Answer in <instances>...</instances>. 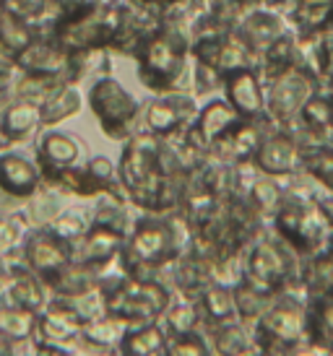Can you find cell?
<instances>
[{
  "label": "cell",
  "mask_w": 333,
  "mask_h": 356,
  "mask_svg": "<svg viewBox=\"0 0 333 356\" xmlns=\"http://www.w3.org/2000/svg\"><path fill=\"white\" fill-rule=\"evenodd\" d=\"M34 40H37V31H34L29 21L6 8H0V52L6 58L13 60L19 52L26 50Z\"/></svg>",
  "instance_id": "obj_27"
},
{
  "label": "cell",
  "mask_w": 333,
  "mask_h": 356,
  "mask_svg": "<svg viewBox=\"0 0 333 356\" xmlns=\"http://www.w3.org/2000/svg\"><path fill=\"white\" fill-rule=\"evenodd\" d=\"M109 356H118V351H115V354H109Z\"/></svg>",
  "instance_id": "obj_44"
},
{
  "label": "cell",
  "mask_w": 333,
  "mask_h": 356,
  "mask_svg": "<svg viewBox=\"0 0 333 356\" xmlns=\"http://www.w3.org/2000/svg\"><path fill=\"white\" fill-rule=\"evenodd\" d=\"M52 299H58V297H52ZM58 302L68 307L81 323H88V320H97V317L107 315V312H104V297H102V289L99 286L86 291V294H81V297L58 299Z\"/></svg>",
  "instance_id": "obj_36"
},
{
  "label": "cell",
  "mask_w": 333,
  "mask_h": 356,
  "mask_svg": "<svg viewBox=\"0 0 333 356\" xmlns=\"http://www.w3.org/2000/svg\"><path fill=\"white\" fill-rule=\"evenodd\" d=\"M265 136L261 133V128L255 125V120H237L235 125L229 128L224 138L216 143L211 154L216 159H222L226 164H240V161H253L255 151L261 149V140Z\"/></svg>",
  "instance_id": "obj_19"
},
{
  "label": "cell",
  "mask_w": 333,
  "mask_h": 356,
  "mask_svg": "<svg viewBox=\"0 0 333 356\" xmlns=\"http://www.w3.org/2000/svg\"><path fill=\"white\" fill-rule=\"evenodd\" d=\"M24 206H26V203L10 198L8 193L0 190V213H19V211H24Z\"/></svg>",
  "instance_id": "obj_39"
},
{
  "label": "cell",
  "mask_w": 333,
  "mask_h": 356,
  "mask_svg": "<svg viewBox=\"0 0 333 356\" xmlns=\"http://www.w3.org/2000/svg\"><path fill=\"white\" fill-rule=\"evenodd\" d=\"M84 156H86V146L81 143L76 133H68V130L49 128L37 138V146H34V161L42 172V182H47L65 169L84 164L86 161Z\"/></svg>",
  "instance_id": "obj_11"
},
{
  "label": "cell",
  "mask_w": 333,
  "mask_h": 356,
  "mask_svg": "<svg viewBox=\"0 0 333 356\" xmlns=\"http://www.w3.org/2000/svg\"><path fill=\"white\" fill-rule=\"evenodd\" d=\"M63 198H65V195H60L58 190L42 185L40 193H37L34 198L26 200V206H24L21 213H24L29 227H49V224L55 221V216L65 208L63 206Z\"/></svg>",
  "instance_id": "obj_31"
},
{
  "label": "cell",
  "mask_w": 333,
  "mask_h": 356,
  "mask_svg": "<svg viewBox=\"0 0 333 356\" xmlns=\"http://www.w3.org/2000/svg\"><path fill=\"white\" fill-rule=\"evenodd\" d=\"M159 146L162 140L146 130H138L123 143L118 161V177L125 190L127 203L138 213H172L180 208L185 179L166 177L159 167Z\"/></svg>",
  "instance_id": "obj_1"
},
{
  "label": "cell",
  "mask_w": 333,
  "mask_h": 356,
  "mask_svg": "<svg viewBox=\"0 0 333 356\" xmlns=\"http://www.w3.org/2000/svg\"><path fill=\"white\" fill-rule=\"evenodd\" d=\"M166 330L162 323L127 325L118 343V356H164Z\"/></svg>",
  "instance_id": "obj_24"
},
{
  "label": "cell",
  "mask_w": 333,
  "mask_h": 356,
  "mask_svg": "<svg viewBox=\"0 0 333 356\" xmlns=\"http://www.w3.org/2000/svg\"><path fill=\"white\" fill-rule=\"evenodd\" d=\"M253 161L255 167L268 177H284V175H292L294 167H297L300 149L289 136L274 133V136H265L261 140V149L255 151Z\"/></svg>",
  "instance_id": "obj_20"
},
{
  "label": "cell",
  "mask_w": 333,
  "mask_h": 356,
  "mask_svg": "<svg viewBox=\"0 0 333 356\" xmlns=\"http://www.w3.org/2000/svg\"><path fill=\"white\" fill-rule=\"evenodd\" d=\"M284 356H333L323 343H318V341H302V343H297L292 346L289 351H284Z\"/></svg>",
  "instance_id": "obj_38"
},
{
  "label": "cell",
  "mask_w": 333,
  "mask_h": 356,
  "mask_svg": "<svg viewBox=\"0 0 333 356\" xmlns=\"http://www.w3.org/2000/svg\"><path fill=\"white\" fill-rule=\"evenodd\" d=\"M232 294H235L237 320H240V323H245V325H250V327L263 317V312L271 307V302H274L271 294L258 291V289H253L250 284H245V281H242V284H237V286L232 289Z\"/></svg>",
  "instance_id": "obj_32"
},
{
  "label": "cell",
  "mask_w": 333,
  "mask_h": 356,
  "mask_svg": "<svg viewBox=\"0 0 333 356\" xmlns=\"http://www.w3.org/2000/svg\"><path fill=\"white\" fill-rule=\"evenodd\" d=\"M104 312L125 325L159 323L172 289L162 278H133L120 273L118 263L109 268L99 281Z\"/></svg>",
  "instance_id": "obj_4"
},
{
  "label": "cell",
  "mask_w": 333,
  "mask_h": 356,
  "mask_svg": "<svg viewBox=\"0 0 333 356\" xmlns=\"http://www.w3.org/2000/svg\"><path fill=\"white\" fill-rule=\"evenodd\" d=\"M42 128L40 104L29 99H10L0 109V136L6 146H19L37 136Z\"/></svg>",
  "instance_id": "obj_18"
},
{
  "label": "cell",
  "mask_w": 333,
  "mask_h": 356,
  "mask_svg": "<svg viewBox=\"0 0 333 356\" xmlns=\"http://www.w3.org/2000/svg\"><path fill=\"white\" fill-rule=\"evenodd\" d=\"M86 104L97 120L99 130L109 140L125 143L133 133L141 130L144 104L112 76H97L86 89Z\"/></svg>",
  "instance_id": "obj_6"
},
{
  "label": "cell",
  "mask_w": 333,
  "mask_h": 356,
  "mask_svg": "<svg viewBox=\"0 0 333 356\" xmlns=\"http://www.w3.org/2000/svg\"><path fill=\"white\" fill-rule=\"evenodd\" d=\"M193 227L180 211L157 216L138 213L118 255L120 273L133 278H159L177 257L190 250Z\"/></svg>",
  "instance_id": "obj_2"
},
{
  "label": "cell",
  "mask_w": 333,
  "mask_h": 356,
  "mask_svg": "<svg viewBox=\"0 0 333 356\" xmlns=\"http://www.w3.org/2000/svg\"><path fill=\"white\" fill-rule=\"evenodd\" d=\"M138 81L154 97L190 91L193 76V55H190V37L185 31L162 26L151 34L136 55Z\"/></svg>",
  "instance_id": "obj_3"
},
{
  "label": "cell",
  "mask_w": 333,
  "mask_h": 356,
  "mask_svg": "<svg viewBox=\"0 0 333 356\" xmlns=\"http://www.w3.org/2000/svg\"><path fill=\"white\" fill-rule=\"evenodd\" d=\"M102 276H104V273L97 270V268L70 260L68 266L63 268V270H58L55 276H49L45 284H47L52 297L68 299V297H81V294H86L91 289H97Z\"/></svg>",
  "instance_id": "obj_21"
},
{
  "label": "cell",
  "mask_w": 333,
  "mask_h": 356,
  "mask_svg": "<svg viewBox=\"0 0 333 356\" xmlns=\"http://www.w3.org/2000/svg\"><path fill=\"white\" fill-rule=\"evenodd\" d=\"M118 16L120 6L118 8H84V6H73V3H63L49 37L68 55L104 52L115 34Z\"/></svg>",
  "instance_id": "obj_5"
},
{
  "label": "cell",
  "mask_w": 333,
  "mask_h": 356,
  "mask_svg": "<svg viewBox=\"0 0 333 356\" xmlns=\"http://www.w3.org/2000/svg\"><path fill=\"white\" fill-rule=\"evenodd\" d=\"M198 309H201V333H206L208 327L224 325L237 320L235 312V294L229 286L222 284H208L201 294H198Z\"/></svg>",
  "instance_id": "obj_23"
},
{
  "label": "cell",
  "mask_w": 333,
  "mask_h": 356,
  "mask_svg": "<svg viewBox=\"0 0 333 356\" xmlns=\"http://www.w3.org/2000/svg\"><path fill=\"white\" fill-rule=\"evenodd\" d=\"M91 221H94V208L86 206V203H79V206H65L60 211L55 221L49 224V229L63 237L65 242L76 245L88 229H91Z\"/></svg>",
  "instance_id": "obj_30"
},
{
  "label": "cell",
  "mask_w": 333,
  "mask_h": 356,
  "mask_svg": "<svg viewBox=\"0 0 333 356\" xmlns=\"http://www.w3.org/2000/svg\"><path fill=\"white\" fill-rule=\"evenodd\" d=\"M255 346L284 356L292 346L307 341V305L286 289L276 294L263 317L253 325Z\"/></svg>",
  "instance_id": "obj_7"
},
{
  "label": "cell",
  "mask_w": 333,
  "mask_h": 356,
  "mask_svg": "<svg viewBox=\"0 0 333 356\" xmlns=\"http://www.w3.org/2000/svg\"><path fill=\"white\" fill-rule=\"evenodd\" d=\"M45 6H47V0H3V8L26 19L29 24L45 10Z\"/></svg>",
  "instance_id": "obj_37"
},
{
  "label": "cell",
  "mask_w": 333,
  "mask_h": 356,
  "mask_svg": "<svg viewBox=\"0 0 333 356\" xmlns=\"http://www.w3.org/2000/svg\"><path fill=\"white\" fill-rule=\"evenodd\" d=\"M245 284L263 294H281L292 281V260L286 255L284 242L279 239H255L245 250Z\"/></svg>",
  "instance_id": "obj_8"
},
{
  "label": "cell",
  "mask_w": 333,
  "mask_h": 356,
  "mask_svg": "<svg viewBox=\"0 0 333 356\" xmlns=\"http://www.w3.org/2000/svg\"><path fill=\"white\" fill-rule=\"evenodd\" d=\"M81 323L79 317L70 312L65 305H60L58 299H49V305L37 312V341L47 343H63V346H76L81 338Z\"/></svg>",
  "instance_id": "obj_17"
},
{
  "label": "cell",
  "mask_w": 333,
  "mask_h": 356,
  "mask_svg": "<svg viewBox=\"0 0 333 356\" xmlns=\"http://www.w3.org/2000/svg\"><path fill=\"white\" fill-rule=\"evenodd\" d=\"M0 190L26 203L42 190V172L37 161L21 151H0Z\"/></svg>",
  "instance_id": "obj_13"
},
{
  "label": "cell",
  "mask_w": 333,
  "mask_h": 356,
  "mask_svg": "<svg viewBox=\"0 0 333 356\" xmlns=\"http://www.w3.org/2000/svg\"><path fill=\"white\" fill-rule=\"evenodd\" d=\"M203 336L208 338L214 356H250L253 351H258L253 327L240 323V320L208 327Z\"/></svg>",
  "instance_id": "obj_22"
},
{
  "label": "cell",
  "mask_w": 333,
  "mask_h": 356,
  "mask_svg": "<svg viewBox=\"0 0 333 356\" xmlns=\"http://www.w3.org/2000/svg\"><path fill=\"white\" fill-rule=\"evenodd\" d=\"M198 97L193 91H175V94H159L144 104L141 112V130L151 133L154 138L166 140L172 136L185 133L198 115Z\"/></svg>",
  "instance_id": "obj_9"
},
{
  "label": "cell",
  "mask_w": 333,
  "mask_h": 356,
  "mask_svg": "<svg viewBox=\"0 0 333 356\" xmlns=\"http://www.w3.org/2000/svg\"><path fill=\"white\" fill-rule=\"evenodd\" d=\"M164 356H214L208 338L196 330V333H180V336H166Z\"/></svg>",
  "instance_id": "obj_35"
},
{
  "label": "cell",
  "mask_w": 333,
  "mask_h": 356,
  "mask_svg": "<svg viewBox=\"0 0 333 356\" xmlns=\"http://www.w3.org/2000/svg\"><path fill=\"white\" fill-rule=\"evenodd\" d=\"M162 327L166 330V336H180V333H196L201 330V309L193 297H187L183 291L169 294L164 312H162Z\"/></svg>",
  "instance_id": "obj_26"
},
{
  "label": "cell",
  "mask_w": 333,
  "mask_h": 356,
  "mask_svg": "<svg viewBox=\"0 0 333 356\" xmlns=\"http://www.w3.org/2000/svg\"><path fill=\"white\" fill-rule=\"evenodd\" d=\"M6 149V143H3V136H0V151Z\"/></svg>",
  "instance_id": "obj_42"
},
{
  "label": "cell",
  "mask_w": 333,
  "mask_h": 356,
  "mask_svg": "<svg viewBox=\"0 0 333 356\" xmlns=\"http://www.w3.org/2000/svg\"><path fill=\"white\" fill-rule=\"evenodd\" d=\"M3 263L8 266V305L24 307V309H31V312H42L49 305V299H52L47 284L34 270L24 266L21 252L16 257L3 260Z\"/></svg>",
  "instance_id": "obj_15"
},
{
  "label": "cell",
  "mask_w": 333,
  "mask_h": 356,
  "mask_svg": "<svg viewBox=\"0 0 333 356\" xmlns=\"http://www.w3.org/2000/svg\"><path fill=\"white\" fill-rule=\"evenodd\" d=\"M26 229H29V224H26L21 211L19 213H0V260L19 255Z\"/></svg>",
  "instance_id": "obj_33"
},
{
  "label": "cell",
  "mask_w": 333,
  "mask_h": 356,
  "mask_svg": "<svg viewBox=\"0 0 333 356\" xmlns=\"http://www.w3.org/2000/svg\"><path fill=\"white\" fill-rule=\"evenodd\" d=\"M250 356H279V354H274V351H263V348H258V351H253Z\"/></svg>",
  "instance_id": "obj_41"
},
{
  "label": "cell",
  "mask_w": 333,
  "mask_h": 356,
  "mask_svg": "<svg viewBox=\"0 0 333 356\" xmlns=\"http://www.w3.org/2000/svg\"><path fill=\"white\" fill-rule=\"evenodd\" d=\"M320 208H323L325 218H328V221H331V224H333V200H331V203H323V206H320Z\"/></svg>",
  "instance_id": "obj_40"
},
{
  "label": "cell",
  "mask_w": 333,
  "mask_h": 356,
  "mask_svg": "<svg viewBox=\"0 0 333 356\" xmlns=\"http://www.w3.org/2000/svg\"><path fill=\"white\" fill-rule=\"evenodd\" d=\"M245 200L258 211V216H265V213H276V208L281 206V200H284V193L276 185L274 177L261 175V177L253 182V188H250Z\"/></svg>",
  "instance_id": "obj_34"
},
{
  "label": "cell",
  "mask_w": 333,
  "mask_h": 356,
  "mask_svg": "<svg viewBox=\"0 0 333 356\" xmlns=\"http://www.w3.org/2000/svg\"><path fill=\"white\" fill-rule=\"evenodd\" d=\"M21 260L42 281H47L73 260V245L58 237L49 227H29L21 245Z\"/></svg>",
  "instance_id": "obj_10"
},
{
  "label": "cell",
  "mask_w": 333,
  "mask_h": 356,
  "mask_svg": "<svg viewBox=\"0 0 333 356\" xmlns=\"http://www.w3.org/2000/svg\"><path fill=\"white\" fill-rule=\"evenodd\" d=\"M81 109H84V91L79 89V83H63L47 99L40 102L42 128H55L63 120L76 118Z\"/></svg>",
  "instance_id": "obj_25"
},
{
  "label": "cell",
  "mask_w": 333,
  "mask_h": 356,
  "mask_svg": "<svg viewBox=\"0 0 333 356\" xmlns=\"http://www.w3.org/2000/svg\"><path fill=\"white\" fill-rule=\"evenodd\" d=\"M237 120H240V115L226 104V99H214V102H208L206 107L198 109L193 125L185 130V138H187V143L196 146L198 151L211 154V149L224 138Z\"/></svg>",
  "instance_id": "obj_12"
},
{
  "label": "cell",
  "mask_w": 333,
  "mask_h": 356,
  "mask_svg": "<svg viewBox=\"0 0 333 356\" xmlns=\"http://www.w3.org/2000/svg\"><path fill=\"white\" fill-rule=\"evenodd\" d=\"M37 336V312L16 305L0 307V338L8 343L31 341Z\"/></svg>",
  "instance_id": "obj_29"
},
{
  "label": "cell",
  "mask_w": 333,
  "mask_h": 356,
  "mask_svg": "<svg viewBox=\"0 0 333 356\" xmlns=\"http://www.w3.org/2000/svg\"><path fill=\"white\" fill-rule=\"evenodd\" d=\"M94 221L91 224H97V227H107L112 232H118V234H130V229H133V221L136 216L130 213V203L123 198H115V195H99L94 200Z\"/></svg>",
  "instance_id": "obj_28"
},
{
  "label": "cell",
  "mask_w": 333,
  "mask_h": 356,
  "mask_svg": "<svg viewBox=\"0 0 333 356\" xmlns=\"http://www.w3.org/2000/svg\"><path fill=\"white\" fill-rule=\"evenodd\" d=\"M224 99L242 120H258L263 115V91L255 79V73L247 68L232 70L224 76Z\"/></svg>",
  "instance_id": "obj_16"
},
{
  "label": "cell",
  "mask_w": 333,
  "mask_h": 356,
  "mask_svg": "<svg viewBox=\"0 0 333 356\" xmlns=\"http://www.w3.org/2000/svg\"><path fill=\"white\" fill-rule=\"evenodd\" d=\"M0 8H3V0H0Z\"/></svg>",
  "instance_id": "obj_45"
},
{
  "label": "cell",
  "mask_w": 333,
  "mask_h": 356,
  "mask_svg": "<svg viewBox=\"0 0 333 356\" xmlns=\"http://www.w3.org/2000/svg\"><path fill=\"white\" fill-rule=\"evenodd\" d=\"M123 245H125V234H118V232H112L107 227L91 224V229L73 245V260L107 273L109 268L118 263Z\"/></svg>",
  "instance_id": "obj_14"
},
{
  "label": "cell",
  "mask_w": 333,
  "mask_h": 356,
  "mask_svg": "<svg viewBox=\"0 0 333 356\" xmlns=\"http://www.w3.org/2000/svg\"><path fill=\"white\" fill-rule=\"evenodd\" d=\"M3 343H6V341H3V338H0V348H3Z\"/></svg>",
  "instance_id": "obj_43"
}]
</instances>
